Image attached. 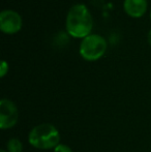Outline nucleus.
Listing matches in <instances>:
<instances>
[{
  "instance_id": "6e6552de",
  "label": "nucleus",
  "mask_w": 151,
  "mask_h": 152,
  "mask_svg": "<svg viewBox=\"0 0 151 152\" xmlns=\"http://www.w3.org/2000/svg\"><path fill=\"white\" fill-rule=\"evenodd\" d=\"M8 72V64L6 61H1V64H0V77L3 78L6 75V72Z\"/></svg>"
},
{
  "instance_id": "39448f33",
  "label": "nucleus",
  "mask_w": 151,
  "mask_h": 152,
  "mask_svg": "<svg viewBox=\"0 0 151 152\" xmlns=\"http://www.w3.org/2000/svg\"><path fill=\"white\" fill-rule=\"evenodd\" d=\"M22 28V18L17 12L5 10L0 12V30L5 34H15Z\"/></svg>"
},
{
  "instance_id": "f257e3e1",
  "label": "nucleus",
  "mask_w": 151,
  "mask_h": 152,
  "mask_svg": "<svg viewBox=\"0 0 151 152\" xmlns=\"http://www.w3.org/2000/svg\"><path fill=\"white\" fill-rule=\"evenodd\" d=\"M65 26L69 34L73 37L85 38L90 34L93 27V20L85 4L78 3L69 8Z\"/></svg>"
},
{
  "instance_id": "423d86ee",
  "label": "nucleus",
  "mask_w": 151,
  "mask_h": 152,
  "mask_svg": "<svg viewBox=\"0 0 151 152\" xmlns=\"http://www.w3.org/2000/svg\"><path fill=\"white\" fill-rule=\"evenodd\" d=\"M124 12L131 18H140L147 10V0H124Z\"/></svg>"
},
{
  "instance_id": "f8f14e48",
  "label": "nucleus",
  "mask_w": 151,
  "mask_h": 152,
  "mask_svg": "<svg viewBox=\"0 0 151 152\" xmlns=\"http://www.w3.org/2000/svg\"><path fill=\"white\" fill-rule=\"evenodd\" d=\"M150 19H151V12H150Z\"/></svg>"
},
{
  "instance_id": "1a4fd4ad",
  "label": "nucleus",
  "mask_w": 151,
  "mask_h": 152,
  "mask_svg": "<svg viewBox=\"0 0 151 152\" xmlns=\"http://www.w3.org/2000/svg\"><path fill=\"white\" fill-rule=\"evenodd\" d=\"M54 152H73V150L69 146H66V145L59 144L58 146L54 148Z\"/></svg>"
},
{
  "instance_id": "9d476101",
  "label": "nucleus",
  "mask_w": 151,
  "mask_h": 152,
  "mask_svg": "<svg viewBox=\"0 0 151 152\" xmlns=\"http://www.w3.org/2000/svg\"><path fill=\"white\" fill-rule=\"evenodd\" d=\"M148 42H149L151 46V29H150V31L148 32Z\"/></svg>"
},
{
  "instance_id": "0eeeda50",
  "label": "nucleus",
  "mask_w": 151,
  "mask_h": 152,
  "mask_svg": "<svg viewBox=\"0 0 151 152\" xmlns=\"http://www.w3.org/2000/svg\"><path fill=\"white\" fill-rule=\"evenodd\" d=\"M6 148L8 152H22L23 145L22 142L18 139H10L6 144Z\"/></svg>"
},
{
  "instance_id": "9b49d317",
  "label": "nucleus",
  "mask_w": 151,
  "mask_h": 152,
  "mask_svg": "<svg viewBox=\"0 0 151 152\" xmlns=\"http://www.w3.org/2000/svg\"><path fill=\"white\" fill-rule=\"evenodd\" d=\"M0 152H8V151H6V150H1Z\"/></svg>"
},
{
  "instance_id": "20e7f679",
  "label": "nucleus",
  "mask_w": 151,
  "mask_h": 152,
  "mask_svg": "<svg viewBox=\"0 0 151 152\" xmlns=\"http://www.w3.org/2000/svg\"><path fill=\"white\" fill-rule=\"evenodd\" d=\"M18 121V108L9 99L3 98L0 102V128L9 129Z\"/></svg>"
},
{
  "instance_id": "7ed1b4c3",
  "label": "nucleus",
  "mask_w": 151,
  "mask_h": 152,
  "mask_svg": "<svg viewBox=\"0 0 151 152\" xmlns=\"http://www.w3.org/2000/svg\"><path fill=\"white\" fill-rule=\"evenodd\" d=\"M107 40L99 34H89L80 45V55L87 61H95L104 56L107 51Z\"/></svg>"
},
{
  "instance_id": "f03ea898",
  "label": "nucleus",
  "mask_w": 151,
  "mask_h": 152,
  "mask_svg": "<svg viewBox=\"0 0 151 152\" xmlns=\"http://www.w3.org/2000/svg\"><path fill=\"white\" fill-rule=\"evenodd\" d=\"M28 141L31 146L47 150L58 146L60 142V134L54 125L44 123L36 125L30 130Z\"/></svg>"
}]
</instances>
